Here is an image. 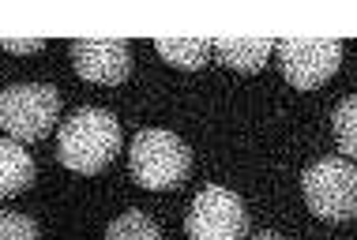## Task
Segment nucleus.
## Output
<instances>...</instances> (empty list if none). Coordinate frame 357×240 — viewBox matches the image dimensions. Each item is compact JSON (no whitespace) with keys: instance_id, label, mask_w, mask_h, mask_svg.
Wrapping results in <instances>:
<instances>
[{"instance_id":"f257e3e1","label":"nucleus","mask_w":357,"mask_h":240,"mask_svg":"<svg viewBox=\"0 0 357 240\" xmlns=\"http://www.w3.org/2000/svg\"><path fill=\"white\" fill-rule=\"evenodd\" d=\"M121 154V124L109 109L83 105L61 124L56 136V158L64 169L94 177Z\"/></svg>"},{"instance_id":"f03ea898","label":"nucleus","mask_w":357,"mask_h":240,"mask_svg":"<svg viewBox=\"0 0 357 240\" xmlns=\"http://www.w3.org/2000/svg\"><path fill=\"white\" fill-rule=\"evenodd\" d=\"M128 169L132 180L147 191H173L188 180L192 173V150L188 143L173 131L143 128L128 147Z\"/></svg>"},{"instance_id":"7ed1b4c3","label":"nucleus","mask_w":357,"mask_h":240,"mask_svg":"<svg viewBox=\"0 0 357 240\" xmlns=\"http://www.w3.org/2000/svg\"><path fill=\"white\" fill-rule=\"evenodd\" d=\"M61 120V94L50 83H15L0 94V128L8 139L38 143Z\"/></svg>"},{"instance_id":"20e7f679","label":"nucleus","mask_w":357,"mask_h":240,"mask_svg":"<svg viewBox=\"0 0 357 240\" xmlns=\"http://www.w3.org/2000/svg\"><path fill=\"white\" fill-rule=\"evenodd\" d=\"M305 207L320 222H354L357 218V169L346 158H320L301 177Z\"/></svg>"},{"instance_id":"39448f33","label":"nucleus","mask_w":357,"mask_h":240,"mask_svg":"<svg viewBox=\"0 0 357 240\" xmlns=\"http://www.w3.org/2000/svg\"><path fill=\"white\" fill-rule=\"evenodd\" d=\"M185 233L188 240H248V210L237 191L207 184L192 199Z\"/></svg>"},{"instance_id":"423d86ee","label":"nucleus","mask_w":357,"mask_h":240,"mask_svg":"<svg viewBox=\"0 0 357 240\" xmlns=\"http://www.w3.org/2000/svg\"><path fill=\"white\" fill-rule=\"evenodd\" d=\"M282 79L297 90H316L339 72L342 45L339 42H308V38H278L275 42Z\"/></svg>"},{"instance_id":"0eeeda50","label":"nucleus","mask_w":357,"mask_h":240,"mask_svg":"<svg viewBox=\"0 0 357 240\" xmlns=\"http://www.w3.org/2000/svg\"><path fill=\"white\" fill-rule=\"evenodd\" d=\"M72 68L86 83L117 86L132 75V49L128 42H72Z\"/></svg>"},{"instance_id":"6e6552de","label":"nucleus","mask_w":357,"mask_h":240,"mask_svg":"<svg viewBox=\"0 0 357 240\" xmlns=\"http://www.w3.org/2000/svg\"><path fill=\"white\" fill-rule=\"evenodd\" d=\"M211 53L218 56L226 68H234L241 75H252L267 64V56L275 53L271 38H218L211 42Z\"/></svg>"},{"instance_id":"1a4fd4ad","label":"nucleus","mask_w":357,"mask_h":240,"mask_svg":"<svg viewBox=\"0 0 357 240\" xmlns=\"http://www.w3.org/2000/svg\"><path fill=\"white\" fill-rule=\"evenodd\" d=\"M34 184V158L15 139H0V199L23 195Z\"/></svg>"},{"instance_id":"9d476101","label":"nucleus","mask_w":357,"mask_h":240,"mask_svg":"<svg viewBox=\"0 0 357 240\" xmlns=\"http://www.w3.org/2000/svg\"><path fill=\"white\" fill-rule=\"evenodd\" d=\"M154 49H158V56L166 64H173V68L199 72L211 56V42H204V38H158Z\"/></svg>"},{"instance_id":"9b49d317","label":"nucleus","mask_w":357,"mask_h":240,"mask_svg":"<svg viewBox=\"0 0 357 240\" xmlns=\"http://www.w3.org/2000/svg\"><path fill=\"white\" fill-rule=\"evenodd\" d=\"M105 240H162V229L151 214H143V210H124L121 218L109 222Z\"/></svg>"},{"instance_id":"f8f14e48","label":"nucleus","mask_w":357,"mask_h":240,"mask_svg":"<svg viewBox=\"0 0 357 240\" xmlns=\"http://www.w3.org/2000/svg\"><path fill=\"white\" fill-rule=\"evenodd\" d=\"M331 128H335V143H339L346 161H357V94L339 102V109L331 117Z\"/></svg>"},{"instance_id":"ddd939ff","label":"nucleus","mask_w":357,"mask_h":240,"mask_svg":"<svg viewBox=\"0 0 357 240\" xmlns=\"http://www.w3.org/2000/svg\"><path fill=\"white\" fill-rule=\"evenodd\" d=\"M0 240H42V229L19 210H0Z\"/></svg>"},{"instance_id":"4468645a","label":"nucleus","mask_w":357,"mask_h":240,"mask_svg":"<svg viewBox=\"0 0 357 240\" xmlns=\"http://www.w3.org/2000/svg\"><path fill=\"white\" fill-rule=\"evenodd\" d=\"M0 49H4V53H19V56H31V53H42L45 42H42V38H31V42H12V38H0Z\"/></svg>"},{"instance_id":"2eb2a0df","label":"nucleus","mask_w":357,"mask_h":240,"mask_svg":"<svg viewBox=\"0 0 357 240\" xmlns=\"http://www.w3.org/2000/svg\"><path fill=\"white\" fill-rule=\"evenodd\" d=\"M248 240H286V237L282 233H252Z\"/></svg>"}]
</instances>
